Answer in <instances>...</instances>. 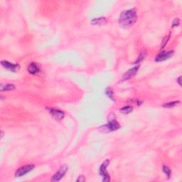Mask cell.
<instances>
[{
  "mask_svg": "<svg viewBox=\"0 0 182 182\" xmlns=\"http://www.w3.org/2000/svg\"><path fill=\"white\" fill-rule=\"evenodd\" d=\"M139 66H135L132 68L130 69V70H128L122 76V80H128L129 79L132 78V77L135 76L136 75L137 73L138 70H139Z\"/></svg>",
  "mask_w": 182,
  "mask_h": 182,
  "instance_id": "8",
  "label": "cell"
},
{
  "mask_svg": "<svg viewBox=\"0 0 182 182\" xmlns=\"http://www.w3.org/2000/svg\"><path fill=\"white\" fill-rule=\"evenodd\" d=\"M28 71L31 75H34V74L38 73V71H39V68H38V65H37L36 63H31L28 66Z\"/></svg>",
  "mask_w": 182,
  "mask_h": 182,
  "instance_id": "10",
  "label": "cell"
},
{
  "mask_svg": "<svg viewBox=\"0 0 182 182\" xmlns=\"http://www.w3.org/2000/svg\"><path fill=\"white\" fill-rule=\"evenodd\" d=\"M174 54V51H163L159 54L156 57V61L157 62H161V61H164L165 60H167L168 59L172 57Z\"/></svg>",
  "mask_w": 182,
  "mask_h": 182,
  "instance_id": "7",
  "label": "cell"
},
{
  "mask_svg": "<svg viewBox=\"0 0 182 182\" xmlns=\"http://www.w3.org/2000/svg\"><path fill=\"white\" fill-rule=\"evenodd\" d=\"M109 163V161L108 159L105 160V162L101 164L100 167V176L103 177V181H110V179H109V174H107V171H106V169H107V166Z\"/></svg>",
  "mask_w": 182,
  "mask_h": 182,
  "instance_id": "2",
  "label": "cell"
},
{
  "mask_svg": "<svg viewBox=\"0 0 182 182\" xmlns=\"http://www.w3.org/2000/svg\"><path fill=\"white\" fill-rule=\"evenodd\" d=\"M85 180V179L84 178V176H79L78 177V179L76 180V181H80V182H83V181H84Z\"/></svg>",
  "mask_w": 182,
  "mask_h": 182,
  "instance_id": "18",
  "label": "cell"
},
{
  "mask_svg": "<svg viewBox=\"0 0 182 182\" xmlns=\"http://www.w3.org/2000/svg\"><path fill=\"white\" fill-rule=\"evenodd\" d=\"M15 89V85L14 84H5L0 85V91H10Z\"/></svg>",
  "mask_w": 182,
  "mask_h": 182,
  "instance_id": "11",
  "label": "cell"
},
{
  "mask_svg": "<svg viewBox=\"0 0 182 182\" xmlns=\"http://www.w3.org/2000/svg\"><path fill=\"white\" fill-rule=\"evenodd\" d=\"M181 77L180 76L179 78H178V80H177V81H178V83H179V85H180V86H181Z\"/></svg>",
  "mask_w": 182,
  "mask_h": 182,
  "instance_id": "19",
  "label": "cell"
},
{
  "mask_svg": "<svg viewBox=\"0 0 182 182\" xmlns=\"http://www.w3.org/2000/svg\"><path fill=\"white\" fill-rule=\"evenodd\" d=\"M120 124L118 123L115 120H111L109 121L107 125H105L104 126L101 127L100 129H102L103 131L105 132H112L115 130H118L120 128Z\"/></svg>",
  "mask_w": 182,
  "mask_h": 182,
  "instance_id": "3",
  "label": "cell"
},
{
  "mask_svg": "<svg viewBox=\"0 0 182 182\" xmlns=\"http://www.w3.org/2000/svg\"><path fill=\"white\" fill-rule=\"evenodd\" d=\"M1 64L4 68H6V70H10V71L15 72L17 71V70H18L19 68H20V66H19L18 64L12 63L9 62V61H1Z\"/></svg>",
  "mask_w": 182,
  "mask_h": 182,
  "instance_id": "6",
  "label": "cell"
},
{
  "mask_svg": "<svg viewBox=\"0 0 182 182\" xmlns=\"http://www.w3.org/2000/svg\"><path fill=\"white\" fill-rule=\"evenodd\" d=\"M68 170V167L66 165H63L59 169V170L56 172V174L54 175V176L51 179V181H60L61 179L64 176V175L66 174Z\"/></svg>",
  "mask_w": 182,
  "mask_h": 182,
  "instance_id": "5",
  "label": "cell"
},
{
  "mask_svg": "<svg viewBox=\"0 0 182 182\" xmlns=\"http://www.w3.org/2000/svg\"><path fill=\"white\" fill-rule=\"evenodd\" d=\"M49 110L50 112V114L57 120H63L64 116H65L64 112H63V111L59 110V109H56L54 108H49Z\"/></svg>",
  "mask_w": 182,
  "mask_h": 182,
  "instance_id": "9",
  "label": "cell"
},
{
  "mask_svg": "<svg viewBox=\"0 0 182 182\" xmlns=\"http://www.w3.org/2000/svg\"><path fill=\"white\" fill-rule=\"evenodd\" d=\"M179 19H175L174 20L173 23H172V26H176L179 25Z\"/></svg>",
  "mask_w": 182,
  "mask_h": 182,
  "instance_id": "17",
  "label": "cell"
},
{
  "mask_svg": "<svg viewBox=\"0 0 182 182\" xmlns=\"http://www.w3.org/2000/svg\"><path fill=\"white\" fill-rule=\"evenodd\" d=\"M179 101H174V102H169L163 105V107H167V108H171V107H174L177 103H179Z\"/></svg>",
  "mask_w": 182,
  "mask_h": 182,
  "instance_id": "14",
  "label": "cell"
},
{
  "mask_svg": "<svg viewBox=\"0 0 182 182\" xmlns=\"http://www.w3.org/2000/svg\"><path fill=\"white\" fill-rule=\"evenodd\" d=\"M132 111V107L131 106H126V107H124L120 109V112H122L123 114H128L130 112Z\"/></svg>",
  "mask_w": 182,
  "mask_h": 182,
  "instance_id": "13",
  "label": "cell"
},
{
  "mask_svg": "<svg viewBox=\"0 0 182 182\" xmlns=\"http://www.w3.org/2000/svg\"><path fill=\"white\" fill-rule=\"evenodd\" d=\"M163 172H164V173L166 175H167V177H168V179H169L171 175H172V172H171L170 169L169 168V167H166V166H164L163 167Z\"/></svg>",
  "mask_w": 182,
  "mask_h": 182,
  "instance_id": "15",
  "label": "cell"
},
{
  "mask_svg": "<svg viewBox=\"0 0 182 182\" xmlns=\"http://www.w3.org/2000/svg\"><path fill=\"white\" fill-rule=\"evenodd\" d=\"M34 169V165L33 164H29V165H26L24 167H22L19 168L18 170L16 172L15 176L16 177H21L24 176L27 173L30 172L31 171L33 170Z\"/></svg>",
  "mask_w": 182,
  "mask_h": 182,
  "instance_id": "4",
  "label": "cell"
},
{
  "mask_svg": "<svg viewBox=\"0 0 182 182\" xmlns=\"http://www.w3.org/2000/svg\"><path fill=\"white\" fill-rule=\"evenodd\" d=\"M137 19V12L136 9H130L121 13L119 18V24L122 28H130L133 26Z\"/></svg>",
  "mask_w": 182,
  "mask_h": 182,
  "instance_id": "1",
  "label": "cell"
},
{
  "mask_svg": "<svg viewBox=\"0 0 182 182\" xmlns=\"http://www.w3.org/2000/svg\"><path fill=\"white\" fill-rule=\"evenodd\" d=\"M106 22V19L105 17H100L98 19H94L93 20H92L91 24L93 25H99V24H103Z\"/></svg>",
  "mask_w": 182,
  "mask_h": 182,
  "instance_id": "12",
  "label": "cell"
},
{
  "mask_svg": "<svg viewBox=\"0 0 182 182\" xmlns=\"http://www.w3.org/2000/svg\"><path fill=\"white\" fill-rule=\"evenodd\" d=\"M105 93H106V95H107V96H108V97L110 98L111 100H114V98H113V92H112V89H111L110 88H107V89H106Z\"/></svg>",
  "mask_w": 182,
  "mask_h": 182,
  "instance_id": "16",
  "label": "cell"
}]
</instances>
